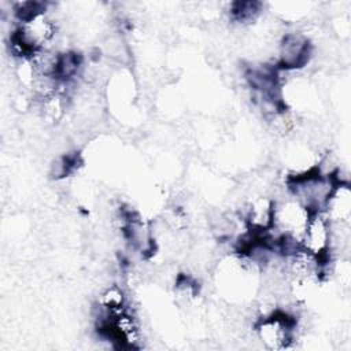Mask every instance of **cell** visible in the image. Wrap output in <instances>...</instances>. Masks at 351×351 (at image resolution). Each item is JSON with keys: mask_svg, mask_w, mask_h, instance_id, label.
Here are the masks:
<instances>
[{"mask_svg": "<svg viewBox=\"0 0 351 351\" xmlns=\"http://www.w3.org/2000/svg\"><path fill=\"white\" fill-rule=\"evenodd\" d=\"M274 200L270 197H256L247 210V223L251 232L263 233L271 228L274 214Z\"/></svg>", "mask_w": 351, "mask_h": 351, "instance_id": "6", "label": "cell"}, {"mask_svg": "<svg viewBox=\"0 0 351 351\" xmlns=\"http://www.w3.org/2000/svg\"><path fill=\"white\" fill-rule=\"evenodd\" d=\"M330 243L332 228L328 217L324 211L311 213L300 240V247L308 254L318 258L322 263H328Z\"/></svg>", "mask_w": 351, "mask_h": 351, "instance_id": "3", "label": "cell"}, {"mask_svg": "<svg viewBox=\"0 0 351 351\" xmlns=\"http://www.w3.org/2000/svg\"><path fill=\"white\" fill-rule=\"evenodd\" d=\"M311 55V45L302 33H288L284 36L278 49V67L295 70L304 66Z\"/></svg>", "mask_w": 351, "mask_h": 351, "instance_id": "4", "label": "cell"}, {"mask_svg": "<svg viewBox=\"0 0 351 351\" xmlns=\"http://www.w3.org/2000/svg\"><path fill=\"white\" fill-rule=\"evenodd\" d=\"M310 215L311 211L295 197L276 202L271 230L281 239L300 244Z\"/></svg>", "mask_w": 351, "mask_h": 351, "instance_id": "1", "label": "cell"}, {"mask_svg": "<svg viewBox=\"0 0 351 351\" xmlns=\"http://www.w3.org/2000/svg\"><path fill=\"white\" fill-rule=\"evenodd\" d=\"M295 319L282 311H270L255 325L258 340L267 350H285L293 340Z\"/></svg>", "mask_w": 351, "mask_h": 351, "instance_id": "2", "label": "cell"}, {"mask_svg": "<svg viewBox=\"0 0 351 351\" xmlns=\"http://www.w3.org/2000/svg\"><path fill=\"white\" fill-rule=\"evenodd\" d=\"M262 4L258 1H236L230 5V15L239 23H250L261 14Z\"/></svg>", "mask_w": 351, "mask_h": 351, "instance_id": "7", "label": "cell"}, {"mask_svg": "<svg viewBox=\"0 0 351 351\" xmlns=\"http://www.w3.org/2000/svg\"><path fill=\"white\" fill-rule=\"evenodd\" d=\"M330 225H350L351 191L348 182H337L322 210Z\"/></svg>", "mask_w": 351, "mask_h": 351, "instance_id": "5", "label": "cell"}]
</instances>
